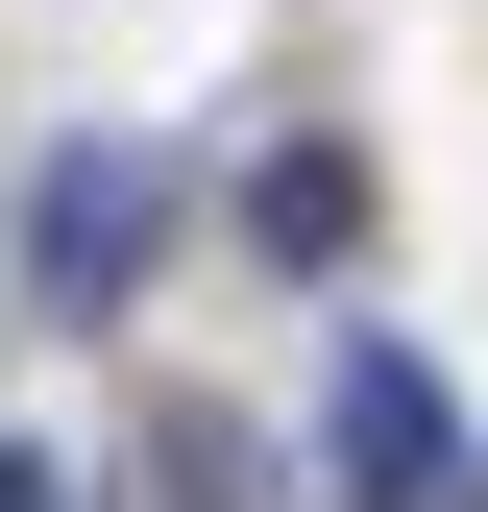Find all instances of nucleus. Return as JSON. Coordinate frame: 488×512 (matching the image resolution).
<instances>
[{
    "mask_svg": "<svg viewBox=\"0 0 488 512\" xmlns=\"http://www.w3.org/2000/svg\"><path fill=\"white\" fill-rule=\"evenodd\" d=\"M318 464H342L366 512H464V488H488V439H464V391H440L415 342H342V391H318Z\"/></svg>",
    "mask_w": 488,
    "mask_h": 512,
    "instance_id": "f257e3e1",
    "label": "nucleus"
},
{
    "mask_svg": "<svg viewBox=\"0 0 488 512\" xmlns=\"http://www.w3.org/2000/svg\"><path fill=\"white\" fill-rule=\"evenodd\" d=\"M25 269H49V293L171 269V171H147V147H49V171H25Z\"/></svg>",
    "mask_w": 488,
    "mask_h": 512,
    "instance_id": "f03ea898",
    "label": "nucleus"
},
{
    "mask_svg": "<svg viewBox=\"0 0 488 512\" xmlns=\"http://www.w3.org/2000/svg\"><path fill=\"white\" fill-rule=\"evenodd\" d=\"M244 244H269V269L366 244V171H342V147H269V171H244Z\"/></svg>",
    "mask_w": 488,
    "mask_h": 512,
    "instance_id": "7ed1b4c3",
    "label": "nucleus"
},
{
    "mask_svg": "<svg viewBox=\"0 0 488 512\" xmlns=\"http://www.w3.org/2000/svg\"><path fill=\"white\" fill-rule=\"evenodd\" d=\"M0 512H74V464H25V439H0Z\"/></svg>",
    "mask_w": 488,
    "mask_h": 512,
    "instance_id": "20e7f679",
    "label": "nucleus"
}]
</instances>
